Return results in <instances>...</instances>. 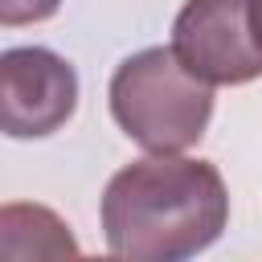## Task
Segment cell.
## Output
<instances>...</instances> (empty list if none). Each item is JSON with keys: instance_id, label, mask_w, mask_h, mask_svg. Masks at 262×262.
I'll return each instance as SVG.
<instances>
[{"instance_id": "cell-1", "label": "cell", "mask_w": 262, "mask_h": 262, "mask_svg": "<svg viewBox=\"0 0 262 262\" xmlns=\"http://www.w3.org/2000/svg\"><path fill=\"white\" fill-rule=\"evenodd\" d=\"M229 221V192L209 160L147 156L102 188V237L115 258L180 262L209 250Z\"/></svg>"}, {"instance_id": "cell-2", "label": "cell", "mask_w": 262, "mask_h": 262, "mask_svg": "<svg viewBox=\"0 0 262 262\" xmlns=\"http://www.w3.org/2000/svg\"><path fill=\"white\" fill-rule=\"evenodd\" d=\"M106 98L123 135L156 156L196 147L213 119V86L188 74L172 45H151L123 57L111 74Z\"/></svg>"}, {"instance_id": "cell-3", "label": "cell", "mask_w": 262, "mask_h": 262, "mask_svg": "<svg viewBox=\"0 0 262 262\" xmlns=\"http://www.w3.org/2000/svg\"><path fill=\"white\" fill-rule=\"evenodd\" d=\"M172 53L209 86H246L262 78L250 0H184L172 20Z\"/></svg>"}, {"instance_id": "cell-4", "label": "cell", "mask_w": 262, "mask_h": 262, "mask_svg": "<svg viewBox=\"0 0 262 262\" xmlns=\"http://www.w3.org/2000/svg\"><path fill=\"white\" fill-rule=\"evenodd\" d=\"M78 111L74 66L45 45L0 53V127L8 139H41L61 131Z\"/></svg>"}, {"instance_id": "cell-5", "label": "cell", "mask_w": 262, "mask_h": 262, "mask_svg": "<svg viewBox=\"0 0 262 262\" xmlns=\"http://www.w3.org/2000/svg\"><path fill=\"white\" fill-rule=\"evenodd\" d=\"M61 8V0H0V25L16 29V25H37L49 20Z\"/></svg>"}, {"instance_id": "cell-6", "label": "cell", "mask_w": 262, "mask_h": 262, "mask_svg": "<svg viewBox=\"0 0 262 262\" xmlns=\"http://www.w3.org/2000/svg\"><path fill=\"white\" fill-rule=\"evenodd\" d=\"M250 12H254V33H258V45H262V0H250Z\"/></svg>"}]
</instances>
